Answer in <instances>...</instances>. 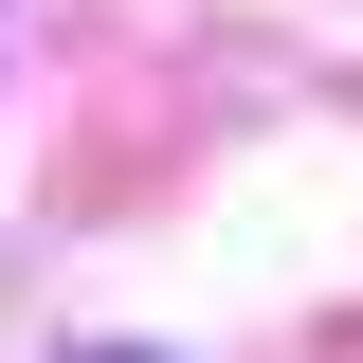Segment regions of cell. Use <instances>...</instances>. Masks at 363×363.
<instances>
[{"label": "cell", "instance_id": "6da1fadb", "mask_svg": "<svg viewBox=\"0 0 363 363\" xmlns=\"http://www.w3.org/2000/svg\"><path fill=\"white\" fill-rule=\"evenodd\" d=\"M109 363H164V345H109Z\"/></svg>", "mask_w": 363, "mask_h": 363}]
</instances>
